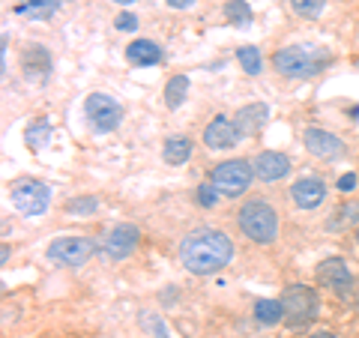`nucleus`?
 Masks as SVG:
<instances>
[{"label": "nucleus", "instance_id": "f257e3e1", "mask_svg": "<svg viewBox=\"0 0 359 338\" xmlns=\"http://www.w3.org/2000/svg\"><path fill=\"white\" fill-rule=\"evenodd\" d=\"M233 257V243L228 234H222L216 228H204L189 234L180 243V264L195 276H210L219 273L222 266H228Z\"/></svg>", "mask_w": 359, "mask_h": 338}, {"label": "nucleus", "instance_id": "f03ea898", "mask_svg": "<svg viewBox=\"0 0 359 338\" xmlns=\"http://www.w3.org/2000/svg\"><path fill=\"white\" fill-rule=\"evenodd\" d=\"M330 54L318 48V45H290V48L276 51L273 66L287 78H311L323 69Z\"/></svg>", "mask_w": 359, "mask_h": 338}, {"label": "nucleus", "instance_id": "7ed1b4c3", "mask_svg": "<svg viewBox=\"0 0 359 338\" xmlns=\"http://www.w3.org/2000/svg\"><path fill=\"white\" fill-rule=\"evenodd\" d=\"M237 222H240V231L249 236L255 243H273L276 234H278V216L276 210L264 204V201H249L243 204V210L237 212Z\"/></svg>", "mask_w": 359, "mask_h": 338}, {"label": "nucleus", "instance_id": "20e7f679", "mask_svg": "<svg viewBox=\"0 0 359 338\" xmlns=\"http://www.w3.org/2000/svg\"><path fill=\"white\" fill-rule=\"evenodd\" d=\"M285 306V323L287 326H309L314 318H318V294L306 285H290L282 297Z\"/></svg>", "mask_w": 359, "mask_h": 338}, {"label": "nucleus", "instance_id": "39448f33", "mask_svg": "<svg viewBox=\"0 0 359 338\" xmlns=\"http://www.w3.org/2000/svg\"><path fill=\"white\" fill-rule=\"evenodd\" d=\"M210 183L216 186V191L224 195V198H240L252 183V168H249V162H243V159L222 162V165H216Z\"/></svg>", "mask_w": 359, "mask_h": 338}, {"label": "nucleus", "instance_id": "423d86ee", "mask_svg": "<svg viewBox=\"0 0 359 338\" xmlns=\"http://www.w3.org/2000/svg\"><path fill=\"white\" fill-rule=\"evenodd\" d=\"M9 195H13L15 210L25 212V216H42V212L48 210V201H51L48 186L39 183V180H15L13 189H9Z\"/></svg>", "mask_w": 359, "mask_h": 338}, {"label": "nucleus", "instance_id": "0eeeda50", "mask_svg": "<svg viewBox=\"0 0 359 338\" xmlns=\"http://www.w3.org/2000/svg\"><path fill=\"white\" fill-rule=\"evenodd\" d=\"M84 114H87L90 123H93V129L111 132V129L120 126L123 108H120V102H117L114 96H108V93H90L84 99Z\"/></svg>", "mask_w": 359, "mask_h": 338}, {"label": "nucleus", "instance_id": "6e6552de", "mask_svg": "<svg viewBox=\"0 0 359 338\" xmlns=\"http://www.w3.org/2000/svg\"><path fill=\"white\" fill-rule=\"evenodd\" d=\"M93 240H87V236H60L48 245V257L63 266H81L93 255Z\"/></svg>", "mask_w": 359, "mask_h": 338}, {"label": "nucleus", "instance_id": "1a4fd4ad", "mask_svg": "<svg viewBox=\"0 0 359 338\" xmlns=\"http://www.w3.org/2000/svg\"><path fill=\"white\" fill-rule=\"evenodd\" d=\"M318 281L323 288L335 290L339 297H344V294H351L353 276H351V269H347V261H341V257H327V261H320V266H318Z\"/></svg>", "mask_w": 359, "mask_h": 338}, {"label": "nucleus", "instance_id": "9d476101", "mask_svg": "<svg viewBox=\"0 0 359 338\" xmlns=\"http://www.w3.org/2000/svg\"><path fill=\"white\" fill-rule=\"evenodd\" d=\"M240 141V129H237V123L228 120V117H212V123L207 126L204 132V144L210 150H228L233 147V144Z\"/></svg>", "mask_w": 359, "mask_h": 338}, {"label": "nucleus", "instance_id": "9b49d317", "mask_svg": "<svg viewBox=\"0 0 359 338\" xmlns=\"http://www.w3.org/2000/svg\"><path fill=\"white\" fill-rule=\"evenodd\" d=\"M135 245H138V228L135 224H117L105 240V255L114 257V261H123L126 255H132Z\"/></svg>", "mask_w": 359, "mask_h": 338}, {"label": "nucleus", "instance_id": "f8f14e48", "mask_svg": "<svg viewBox=\"0 0 359 338\" xmlns=\"http://www.w3.org/2000/svg\"><path fill=\"white\" fill-rule=\"evenodd\" d=\"M287 171H290V159L285 153H261L255 159V177L257 180H264V183H276V180H282V177H287Z\"/></svg>", "mask_w": 359, "mask_h": 338}, {"label": "nucleus", "instance_id": "ddd939ff", "mask_svg": "<svg viewBox=\"0 0 359 338\" xmlns=\"http://www.w3.org/2000/svg\"><path fill=\"white\" fill-rule=\"evenodd\" d=\"M306 147H309L311 156H318V159H335V156L344 153L341 138H335L332 132H323V129H309L306 132Z\"/></svg>", "mask_w": 359, "mask_h": 338}, {"label": "nucleus", "instance_id": "4468645a", "mask_svg": "<svg viewBox=\"0 0 359 338\" xmlns=\"http://www.w3.org/2000/svg\"><path fill=\"white\" fill-rule=\"evenodd\" d=\"M21 69H25L27 75V81L33 84H42L45 78L51 75V58H48V51L42 48V45H30V48L21 54Z\"/></svg>", "mask_w": 359, "mask_h": 338}, {"label": "nucleus", "instance_id": "2eb2a0df", "mask_svg": "<svg viewBox=\"0 0 359 338\" xmlns=\"http://www.w3.org/2000/svg\"><path fill=\"white\" fill-rule=\"evenodd\" d=\"M323 195H327V186L320 183V180H314V177H306V180H299V183H294V189H290V198H294V204L302 207V210H311V207H318Z\"/></svg>", "mask_w": 359, "mask_h": 338}, {"label": "nucleus", "instance_id": "dca6fc26", "mask_svg": "<svg viewBox=\"0 0 359 338\" xmlns=\"http://www.w3.org/2000/svg\"><path fill=\"white\" fill-rule=\"evenodd\" d=\"M269 120V108L264 102H252L237 111V117H233V123H237L240 135H255L264 129V123Z\"/></svg>", "mask_w": 359, "mask_h": 338}, {"label": "nucleus", "instance_id": "f3484780", "mask_svg": "<svg viewBox=\"0 0 359 338\" xmlns=\"http://www.w3.org/2000/svg\"><path fill=\"white\" fill-rule=\"evenodd\" d=\"M126 60L132 66H153V63L162 60V48L150 39H135L126 48Z\"/></svg>", "mask_w": 359, "mask_h": 338}, {"label": "nucleus", "instance_id": "a211bd4d", "mask_svg": "<svg viewBox=\"0 0 359 338\" xmlns=\"http://www.w3.org/2000/svg\"><path fill=\"white\" fill-rule=\"evenodd\" d=\"M57 6H60V0H18L15 13L25 18H33V21H42V18H51L57 13Z\"/></svg>", "mask_w": 359, "mask_h": 338}, {"label": "nucleus", "instance_id": "6ab92c4d", "mask_svg": "<svg viewBox=\"0 0 359 338\" xmlns=\"http://www.w3.org/2000/svg\"><path fill=\"white\" fill-rule=\"evenodd\" d=\"M25 141H27V147L30 150H45L48 147V141H51V123L48 120H33L27 132H25Z\"/></svg>", "mask_w": 359, "mask_h": 338}, {"label": "nucleus", "instance_id": "aec40b11", "mask_svg": "<svg viewBox=\"0 0 359 338\" xmlns=\"http://www.w3.org/2000/svg\"><path fill=\"white\" fill-rule=\"evenodd\" d=\"M162 153H165V162L168 165H183L189 156H192V141H189V138H177V135H174V138L165 141V150Z\"/></svg>", "mask_w": 359, "mask_h": 338}, {"label": "nucleus", "instance_id": "412c9836", "mask_svg": "<svg viewBox=\"0 0 359 338\" xmlns=\"http://www.w3.org/2000/svg\"><path fill=\"white\" fill-rule=\"evenodd\" d=\"M255 318L266 323V326H273L278 320H285V306L278 299H257L255 302Z\"/></svg>", "mask_w": 359, "mask_h": 338}, {"label": "nucleus", "instance_id": "4be33fe9", "mask_svg": "<svg viewBox=\"0 0 359 338\" xmlns=\"http://www.w3.org/2000/svg\"><path fill=\"white\" fill-rule=\"evenodd\" d=\"M186 93H189V78L186 75H174L171 81H168V87H165V105L171 111H177L180 105H183Z\"/></svg>", "mask_w": 359, "mask_h": 338}, {"label": "nucleus", "instance_id": "5701e85b", "mask_svg": "<svg viewBox=\"0 0 359 338\" xmlns=\"http://www.w3.org/2000/svg\"><path fill=\"white\" fill-rule=\"evenodd\" d=\"M224 18H228L233 27H249L252 25V6L245 4V0H231V4H224Z\"/></svg>", "mask_w": 359, "mask_h": 338}, {"label": "nucleus", "instance_id": "b1692460", "mask_svg": "<svg viewBox=\"0 0 359 338\" xmlns=\"http://www.w3.org/2000/svg\"><path fill=\"white\" fill-rule=\"evenodd\" d=\"M237 58H240V66L249 75H257L261 72V51L255 48V45H243V48L237 51Z\"/></svg>", "mask_w": 359, "mask_h": 338}, {"label": "nucleus", "instance_id": "393cba45", "mask_svg": "<svg viewBox=\"0 0 359 338\" xmlns=\"http://www.w3.org/2000/svg\"><path fill=\"white\" fill-rule=\"evenodd\" d=\"M323 4H327V0H290L294 13L302 18H318L323 13Z\"/></svg>", "mask_w": 359, "mask_h": 338}, {"label": "nucleus", "instance_id": "a878e982", "mask_svg": "<svg viewBox=\"0 0 359 338\" xmlns=\"http://www.w3.org/2000/svg\"><path fill=\"white\" fill-rule=\"evenodd\" d=\"M216 201H219V191L212 183H201L198 186V204H204V207H216Z\"/></svg>", "mask_w": 359, "mask_h": 338}, {"label": "nucleus", "instance_id": "bb28decb", "mask_svg": "<svg viewBox=\"0 0 359 338\" xmlns=\"http://www.w3.org/2000/svg\"><path fill=\"white\" fill-rule=\"evenodd\" d=\"M114 27H117V30H135V27H138V18H135L132 13H120V15L114 18Z\"/></svg>", "mask_w": 359, "mask_h": 338}, {"label": "nucleus", "instance_id": "cd10ccee", "mask_svg": "<svg viewBox=\"0 0 359 338\" xmlns=\"http://www.w3.org/2000/svg\"><path fill=\"white\" fill-rule=\"evenodd\" d=\"M69 210L72 212H93L96 210V201H72Z\"/></svg>", "mask_w": 359, "mask_h": 338}, {"label": "nucleus", "instance_id": "c85d7f7f", "mask_svg": "<svg viewBox=\"0 0 359 338\" xmlns=\"http://www.w3.org/2000/svg\"><path fill=\"white\" fill-rule=\"evenodd\" d=\"M353 186H356V174H344V177L339 180V189H341V191H351Z\"/></svg>", "mask_w": 359, "mask_h": 338}, {"label": "nucleus", "instance_id": "c756f323", "mask_svg": "<svg viewBox=\"0 0 359 338\" xmlns=\"http://www.w3.org/2000/svg\"><path fill=\"white\" fill-rule=\"evenodd\" d=\"M195 0H168V6H174V9H189Z\"/></svg>", "mask_w": 359, "mask_h": 338}, {"label": "nucleus", "instance_id": "7c9ffc66", "mask_svg": "<svg viewBox=\"0 0 359 338\" xmlns=\"http://www.w3.org/2000/svg\"><path fill=\"white\" fill-rule=\"evenodd\" d=\"M311 338H335L332 332H318V335H311Z\"/></svg>", "mask_w": 359, "mask_h": 338}, {"label": "nucleus", "instance_id": "2f4dec72", "mask_svg": "<svg viewBox=\"0 0 359 338\" xmlns=\"http://www.w3.org/2000/svg\"><path fill=\"white\" fill-rule=\"evenodd\" d=\"M114 4H123V6H129V4H135V0H114Z\"/></svg>", "mask_w": 359, "mask_h": 338}, {"label": "nucleus", "instance_id": "473e14b6", "mask_svg": "<svg viewBox=\"0 0 359 338\" xmlns=\"http://www.w3.org/2000/svg\"><path fill=\"white\" fill-rule=\"evenodd\" d=\"M356 236H359V228H356Z\"/></svg>", "mask_w": 359, "mask_h": 338}, {"label": "nucleus", "instance_id": "72a5a7b5", "mask_svg": "<svg viewBox=\"0 0 359 338\" xmlns=\"http://www.w3.org/2000/svg\"><path fill=\"white\" fill-rule=\"evenodd\" d=\"M356 66H359V63H356Z\"/></svg>", "mask_w": 359, "mask_h": 338}]
</instances>
